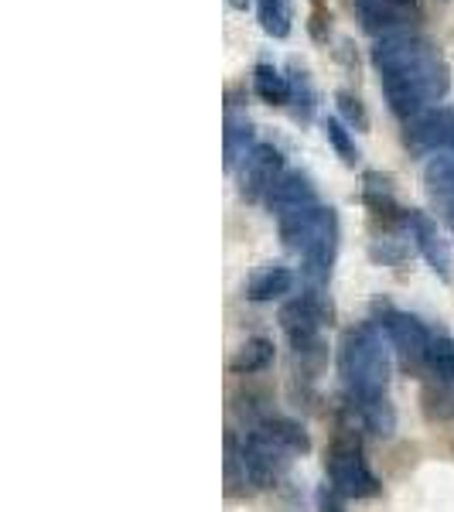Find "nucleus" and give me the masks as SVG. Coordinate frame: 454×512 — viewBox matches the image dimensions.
Masks as SVG:
<instances>
[{"mask_svg":"<svg viewBox=\"0 0 454 512\" xmlns=\"http://www.w3.org/2000/svg\"><path fill=\"white\" fill-rule=\"evenodd\" d=\"M321 127H325L328 144L335 147V154L342 158L345 168H356V164H359V147H356V140H352L349 130H345V123L338 120V117H328L325 123H321Z\"/></svg>","mask_w":454,"mask_h":512,"instance_id":"nucleus-20","label":"nucleus"},{"mask_svg":"<svg viewBox=\"0 0 454 512\" xmlns=\"http://www.w3.org/2000/svg\"><path fill=\"white\" fill-rule=\"evenodd\" d=\"M403 137L414 151L454 154V106H434L403 123Z\"/></svg>","mask_w":454,"mask_h":512,"instance_id":"nucleus-8","label":"nucleus"},{"mask_svg":"<svg viewBox=\"0 0 454 512\" xmlns=\"http://www.w3.org/2000/svg\"><path fill=\"white\" fill-rule=\"evenodd\" d=\"M338 376L352 407L369 400H383L390 383V359H386L383 338L373 325H356L342 335L338 345Z\"/></svg>","mask_w":454,"mask_h":512,"instance_id":"nucleus-2","label":"nucleus"},{"mask_svg":"<svg viewBox=\"0 0 454 512\" xmlns=\"http://www.w3.org/2000/svg\"><path fill=\"white\" fill-rule=\"evenodd\" d=\"M260 28L270 38H287L291 35V4L287 0H257Z\"/></svg>","mask_w":454,"mask_h":512,"instance_id":"nucleus-18","label":"nucleus"},{"mask_svg":"<svg viewBox=\"0 0 454 512\" xmlns=\"http://www.w3.org/2000/svg\"><path fill=\"white\" fill-rule=\"evenodd\" d=\"M294 287V274L291 267H284V263H270V267H263L257 277L246 284V297L257 304H267V301H277V297L291 294Z\"/></svg>","mask_w":454,"mask_h":512,"instance_id":"nucleus-14","label":"nucleus"},{"mask_svg":"<svg viewBox=\"0 0 454 512\" xmlns=\"http://www.w3.org/2000/svg\"><path fill=\"white\" fill-rule=\"evenodd\" d=\"M373 69L379 72V86L390 103V110L403 123L417 113L431 110V103L448 96L451 69L444 55L437 52L431 38L420 31H400V35L376 38Z\"/></svg>","mask_w":454,"mask_h":512,"instance_id":"nucleus-1","label":"nucleus"},{"mask_svg":"<svg viewBox=\"0 0 454 512\" xmlns=\"http://www.w3.org/2000/svg\"><path fill=\"white\" fill-rule=\"evenodd\" d=\"M318 512H345L342 502H338V492L328 489V485H321V492H318Z\"/></svg>","mask_w":454,"mask_h":512,"instance_id":"nucleus-26","label":"nucleus"},{"mask_svg":"<svg viewBox=\"0 0 454 512\" xmlns=\"http://www.w3.org/2000/svg\"><path fill=\"white\" fill-rule=\"evenodd\" d=\"M250 482V472H246V458H243V448L236 444L233 434H226V485H229V495H239ZM253 485V482H250Z\"/></svg>","mask_w":454,"mask_h":512,"instance_id":"nucleus-21","label":"nucleus"},{"mask_svg":"<svg viewBox=\"0 0 454 512\" xmlns=\"http://www.w3.org/2000/svg\"><path fill=\"white\" fill-rule=\"evenodd\" d=\"M260 434L270 437L277 448H284L287 454H308L311 451V437L297 420L291 417H267L260 424Z\"/></svg>","mask_w":454,"mask_h":512,"instance_id":"nucleus-15","label":"nucleus"},{"mask_svg":"<svg viewBox=\"0 0 454 512\" xmlns=\"http://www.w3.org/2000/svg\"><path fill=\"white\" fill-rule=\"evenodd\" d=\"M383 321L386 335H390V345L400 355V362L407 369H420L427 366V352H431V332L424 328V321L407 315V311H396V308H383Z\"/></svg>","mask_w":454,"mask_h":512,"instance_id":"nucleus-7","label":"nucleus"},{"mask_svg":"<svg viewBox=\"0 0 454 512\" xmlns=\"http://www.w3.org/2000/svg\"><path fill=\"white\" fill-rule=\"evenodd\" d=\"M427 366L437 379L451 383L454 379V338L451 335H437L431 338V352H427Z\"/></svg>","mask_w":454,"mask_h":512,"instance_id":"nucleus-22","label":"nucleus"},{"mask_svg":"<svg viewBox=\"0 0 454 512\" xmlns=\"http://www.w3.org/2000/svg\"><path fill=\"white\" fill-rule=\"evenodd\" d=\"M328 318H332V304L321 297L318 287H311L308 294L284 304V311H280V328L287 332L297 352H311L318 345V332Z\"/></svg>","mask_w":454,"mask_h":512,"instance_id":"nucleus-4","label":"nucleus"},{"mask_svg":"<svg viewBox=\"0 0 454 512\" xmlns=\"http://www.w3.org/2000/svg\"><path fill=\"white\" fill-rule=\"evenodd\" d=\"M253 93L270 106H287L294 99L291 79H287L284 72L270 62H260L257 69H253Z\"/></svg>","mask_w":454,"mask_h":512,"instance_id":"nucleus-16","label":"nucleus"},{"mask_svg":"<svg viewBox=\"0 0 454 512\" xmlns=\"http://www.w3.org/2000/svg\"><path fill=\"white\" fill-rule=\"evenodd\" d=\"M338 236H342V229H338V216H335L332 205H325V216H321L315 233H311V239L304 243V250L297 253L301 256V270H304V277H308L311 287L328 284V277H332L335 256H338Z\"/></svg>","mask_w":454,"mask_h":512,"instance_id":"nucleus-6","label":"nucleus"},{"mask_svg":"<svg viewBox=\"0 0 454 512\" xmlns=\"http://www.w3.org/2000/svg\"><path fill=\"white\" fill-rule=\"evenodd\" d=\"M308 31L315 41H328V31H332V11H328L325 0H311V21Z\"/></svg>","mask_w":454,"mask_h":512,"instance_id":"nucleus-25","label":"nucleus"},{"mask_svg":"<svg viewBox=\"0 0 454 512\" xmlns=\"http://www.w3.org/2000/svg\"><path fill=\"white\" fill-rule=\"evenodd\" d=\"M335 106H338V113H342V120L349 123V127H356L359 134H366V130H369V113H366V106H362V99L356 93H349V89H338Z\"/></svg>","mask_w":454,"mask_h":512,"instance_id":"nucleus-24","label":"nucleus"},{"mask_svg":"<svg viewBox=\"0 0 454 512\" xmlns=\"http://www.w3.org/2000/svg\"><path fill=\"white\" fill-rule=\"evenodd\" d=\"M274 362V342L270 338H246L243 345L236 349V355L229 359V369L236 376H253V373H263V369Z\"/></svg>","mask_w":454,"mask_h":512,"instance_id":"nucleus-17","label":"nucleus"},{"mask_svg":"<svg viewBox=\"0 0 454 512\" xmlns=\"http://www.w3.org/2000/svg\"><path fill=\"white\" fill-rule=\"evenodd\" d=\"M229 7H236V11H246V7H250V0H229Z\"/></svg>","mask_w":454,"mask_h":512,"instance_id":"nucleus-27","label":"nucleus"},{"mask_svg":"<svg viewBox=\"0 0 454 512\" xmlns=\"http://www.w3.org/2000/svg\"><path fill=\"white\" fill-rule=\"evenodd\" d=\"M287 79H291V89H294V99L291 103H297V117L308 120L311 113H315V89H311V79H308V69H304L301 62H291L287 65Z\"/></svg>","mask_w":454,"mask_h":512,"instance_id":"nucleus-19","label":"nucleus"},{"mask_svg":"<svg viewBox=\"0 0 454 512\" xmlns=\"http://www.w3.org/2000/svg\"><path fill=\"white\" fill-rule=\"evenodd\" d=\"M280 175H284V154L274 144H257L236 168L239 195L246 202H267V195L274 192Z\"/></svg>","mask_w":454,"mask_h":512,"instance_id":"nucleus-5","label":"nucleus"},{"mask_svg":"<svg viewBox=\"0 0 454 512\" xmlns=\"http://www.w3.org/2000/svg\"><path fill=\"white\" fill-rule=\"evenodd\" d=\"M267 205L274 216H287V212L318 205V188H315V181H311V175H304V171H284L274 185V192L267 195Z\"/></svg>","mask_w":454,"mask_h":512,"instance_id":"nucleus-10","label":"nucleus"},{"mask_svg":"<svg viewBox=\"0 0 454 512\" xmlns=\"http://www.w3.org/2000/svg\"><path fill=\"white\" fill-rule=\"evenodd\" d=\"M407 229H410V239H414L420 256L427 260V267H431L441 280H451V263H454L451 260V246H448V239L441 236L437 222L427 216V212L410 209L407 212Z\"/></svg>","mask_w":454,"mask_h":512,"instance_id":"nucleus-9","label":"nucleus"},{"mask_svg":"<svg viewBox=\"0 0 454 512\" xmlns=\"http://www.w3.org/2000/svg\"><path fill=\"white\" fill-rule=\"evenodd\" d=\"M257 147L253 140V123L246 117H236V106L226 103V123H222V161H226V171H236L239 161Z\"/></svg>","mask_w":454,"mask_h":512,"instance_id":"nucleus-13","label":"nucleus"},{"mask_svg":"<svg viewBox=\"0 0 454 512\" xmlns=\"http://www.w3.org/2000/svg\"><path fill=\"white\" fill-rule=\"evenodd\" d=\"M359 420L369 427L373 434H393V424H396V414L390 407V400H369V403H359Z\"/></svg>","mask_w":454,"mask_h":512,"instance_id":"nucleus-23","label":"nucleus"},{"mask_svg":"<svg viewBox=\"0 0 454 512\" xmlns=\"http://www.w3.org/2000/svg\"><path fill=\"white\" fill-rule=\"evenodd\" d=\"M328 478H332V489L345 499H373L379 492V478L373 475L352 434L335 437L332 451H328Z\"/></svg>","mask_w":454,"mask_h":512,"instance_id":"nucleus-3","label":"nucleus"},{"mask_svg":"<svg viewBox=\"0 0 454 512\" xmlns=\"http://www.w3.org/2000/svg\"><path fill=\"white\" fill-rule=\"evenodd\" d=\"M424 185L431 202L437 205V212L454 229V154H434L424 164Z\"/></svg>","mask_w":454,"mask_h":512,"instance_id":"nucleus-11","label":"nucleus"},{"mask_svg":"<svg viewBox=\"0 0 454 512\" xmlns=\"http://www.w3.org/2000/svg\"><path fill=\"white\" fill-rule=\"evenodd\" d=\"M362 202L373 212L376 219H383L386 226L390 222H407V209L396 205V192H393V178L383 175V171H366L362 175Z\"/></svg>","mask_w":454,"mask_h":512,"instance_id":"nucleus-12","label":"nucleus"}]
</instances>
